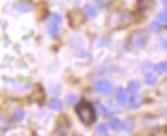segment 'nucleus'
<instances>
[{
  "label": "nucleus",
  "instance_id": "6ab92c4d",
  "mask_svg": "<svg viewBox=\"0 0 167 136\" xmlns=\"http://www.w3.org/2000/svg\"><path fill=\"white\" fill-rule=\"evenodd\" d=\"M66 99H68L69 103H77L78 97H77V94H69V95L66 97Z\"/></svg>",
  "mask_w": 167,
  "mask_h": 136
},
{
  "label": "nucleus",
  "instance_id": "7ed1b4c3",
  "mask_svg": "<svg viewBox=\"0 0 167 136\" xmlns=\"http://www.w3.org/2000/svg\"><path fill=\"white\" fill-rule=\"evenodd\" d=\"M61 23V17L59 14H54L52 15V19L49 24V32L51 36H56L58 32H59V26Z\"/></svg>",
  "mask_w": 167,
  "mask_h": 136
},
{
  "label": "nucleus",
  "instance_id": "0eeeda50",
  "mask_svg": "<svg viewBox=\"0 0 167 136\" xmlns=\"http://www.w3.org/2000/svg\"><path fill=\"white\" fill-rule=\"evenodd\" d=\"M83 12H84V14L88 17V18H93V17H96V14H97V10H96V8L93 7V5H86L84 8H83Z\"/></svg>",
  "mask_w": 167,
  "mask_h": 136
},
{
  "label": "nucleus",
  "instance_id": "4be33fe9",
  "mask_svg": "<svg viewBox=\"0 0 167 136\" xmlns=\"http://www.w3.org/2000/svg\"><path fill=\"white\" fill-rule=\"evenodd\" d=\"M163 46H164V48H167V40L163 42Z\"/></svg>",
  "mask_w": 167,
  "mask_h": 136
},
{
  "label": "nucleus",
  "instance_id": "f8f14e48",
  "mask_svg": "<svg viewBox=\"0 0 167 136\" xmlns=\"http://www.w3.org/2000/svg\"><path fill=\"white\" fill-rule=\"evenodd\" d=\"M139 104H140V99H139V97L135 95V93H134L130 97V99H129V106H130L132 108H137V107H139Z\"/></svg>",
  "mask_w": 167,
  "mask_h": 136
},
{
  "label": "nucleus",
  "instance_id": "6e6552de",
  "mask_svg": "<svg viewBox=\"0 0 167 136\" xmlns=\"http://www.w3.org/2000/svg\"><path fill=\"white\" fill-rule=\"evenodd\" d=\"M15 9H17L18 12H21V13H27V12L31 10V7H29V4H27L26 2H18V3L15 4Z\"/></svg>",
  "mask_w": 167,
  "mask_h": 136
},
{
  "label": "nucleus",
  "instance_id": "2eb2a0df",
  "mask_svg": "<svg viewBox=\"0 0 167 136\" xmlns=\"http://www.w3.org/2000/svg\"><path fill=\"white\" fill-rule=\"evenodd\" d=\"M107 131H108V126H107L106 123H101V125H98L97 128H96V132L100 133V135H106Z\"/></svg>",
  "mask_w": 167,
  "mask_h": 136
},
{
  "label": "nucleus",
  "instance_id": "4468645a",
  "mask_svg": "<svg viewBox=\"0 0 167 136\" xmlns=\"http://www.w3.org/2000/svg\"><path fill=\"white\" fill-rule=\"evenodd\" d=\"M167 70V63H158L156 66H154V71L157 74H162Z\"/></svg>",
  "mask_w": 167,
  "mask_h": 136
},
{
  "label": "nucleus",
  "instance_id": "20e7f679",
  "mask_svg": "<svg viewBox=\"0 0 167 136\" xmlns=\"http://www.w3.org/2000/svg\"><path fill=\"white\" fill-rule=\"evenodd\" d=\"M95 89H96L97 92L102 93V94H107V93L111 90V85H110V83L106 82V80H97V82L95 83Z\"/></svg>",
  "mask_w": 167,
  "mask_h": 136
},
{
  "label": "nucleus",
  "instance_id": "39448f33",
  "mask_svg": "<svg viewBox=\"0 0 167 136\" xmlns=\"http://www.w3.org/2000/svg\"><path fill=\"white\" fill-rule=\"evenodd\" d=\"M69 21H70V24L73 26V27H78L79 24H82V22H83V18H82V14L79 13V12H71L70 14H69Z\"/></svg>",
  "mask_w": 167,
  "mask_h": 136
},
{
  "label": "nucleus",
  "instance_id": "9b49d317",
  "mask_svg": "<svg viewBox=\"0 0 167 136\" xmlns=\"http://www.w3.org/2000/svg\"><path fill=\"white\" fill-rule=\"evenodd\" d=\"M49 107H50L52 111H60V109L63 108V103H61L59 99H52V101H50Z\"/></svg>",
  "mask_w": 167,
  "mask_h": 136
},
{
  "label": "nucleus",
  "instance_id": "f3484780",
  "mask_svg": "<svg viewBox=\"0 0 167 136\" xmlns=\"http://www.w3.org/2000/svg\"><path fill=\"white\" fill-rule=\"evenodd\" d=\"M8 121L5 117H3V116H0V130H7L8 128Z\"/></svg>",
  "mask_w": 167,
  "mask_h": 136
},
{
  "label": "nucleus",
  "instance_id": "f03ea898",
  "mask_svg": "<svg viewBox=\"0 0 167 136\" xmlns=\"http://www.w3.org/2000/svg\"><path fill=\"white\" fill-rule=\"evenodd\" d=\"M129 41H130V45L133 47H137V48H140V47H144L145 43H147V34L144 32H134L130 38H129Z\"/></svg>",
  "mask_w": 167,
  "mask_h": 136
},
{
  "label": "nucleus",
  "instance_id": "aec40b11",
  "mask_svg": "<svg viewBox=\"0 0 167 136\" xmlns=\"http://www.w3.org/2000/svg\"><path fill=\"white\" fill-rule=\"evenodd\" d=\"M158 18L161 19L162 22H167V9H166V10H162V12L159 13Z\"/></svg>",
  "mask_w": 167,
  "mask_h": 136
},
{
  "label": "nucleus",
  "instance_id": "1a4fd4ad",
  "mask_svg": "<svg viewBox=\"0 0 167 136\" xmlns=\"http://www.w3.org/2000/svg\"><path fill=\"white\" fill-rule=\"evenodd\" d=\"M110 127L112 128L114 131H119L123 128V122L119 118H110Z\"/></svg>",
  "mask_w": 167,
  "mask_h": 136
},
{
  "label": "nucleus",
  "instance_id": "ddd939ff",
  "mask_svg": "<svg viewBox=\"0 0 167 136\" xmlns=\"http://www.w3.org/2000/svg\"><path fill=\"white\" fill-rule=\"evenodd\" d=\"M139 88H140V84H139V82H135V80L130 82V83H129V85H128V90L130 93H133V94L137 93L139 90Z\"/></svg>",
  "mask_w": 167,
  "mask_h": 136
},
{
  "label": "nucleus",
  "instance_id": "423d86ee",
  "mask_svg": "<svg viewBox=\"0 0 167 136\" xmlns=\"http://www.w3.org/2000/svg\"><path fill=\"white\" fill-rule=\"evenodd\" d=\"M24 116H26V112L22 108H15L13 111V113H12V118L15 122H19V121H22L24 118Z\"/></svg>",
  "mask_w": 167,
  "mask_h": 136
},
{
  "label": "nucleus",
  "instance_id": "dca6fc26",
  "mask_svg": "<svg viewBox=\"0 0 167 136\" xmlns=\"http://www.w3.org/2000/svg\"><path fill=\"white\" fill-rule=\"evenodd\" d=\"M133 127H134V122L132 120H126L125 122H123V128L125 131H132Z\"/></svg>",
  "mask_w": 167,
  "mask_h": 136
},
{
  "label": "nucleus",
  "instance_id": "412c9836",
  "mask_svg": "<svg viewBox=\"0 0 167 136\" xmlns=\"http://www.w3.org/2000/svg\"><path fill=\"white\" fill-rule=\"evenodd\" d=\"M97 107H98V109H100V111L102 112V114H106V112H107V111L105 109V107H103V106H101V104H98Z\"/></svg>",
  "mask_w": 167,
  "mask_h": 136
},
{
  "label": "nucleus",
  "instance_id": "b1692460",
  "mask_svg": "<svg viewBox=\"0 0 167 136\" xmlns=\"http://www.w3.org/2000/svg\"><path fill=\"white\" fill-rule=\"evenodd\" d=\"M93 2H97V3H101V2H102V0H93Z\"/></svg>",
  "mask_w": 167,
  "mask_h": 136
},
{
  "label": "nucleus",
  "instance_id": "5701e85b",
  "mask_svg": "<svg viewBox=\"0 0 167 136\" xmlns=\"http://www.w3.org/2000/svg\"><path fill=\"white\" fill-rule=\"evenodd\" d=\"M162 2H163V4H164V5L167 7V0H162Z\"/></svg>",
  "mask_w": 167,
  "mask_h": 136
},
{
  "label": "nucleus",
  "instance_id": "f257e3e1",
  "mask_svg": "<svg viewBox=\"0 0 167 136\" xmlns=\"http://www.w3.org/2000/svg\"><path fill=\"white\" fill-rule=\"evenodd\" d=\"M77 114H78V117L79 120L86 123V125H91V123H93L96 121V111L93 108V106L89 104L88 102H81L77 108Z\"/></svg>",
  "mask_w": 167,
  "mask_h": 136
},
{
  "label": "nucleus",
  "instance_id": "9d476101",
  "mask_svg": "<svg viewBox=\"0 0 167 136\" xmlns=\"http://www.w3.org/2000/svg\"><path fill=\"white\" fill-rule=\"evenodd\" d=\"M116 99H117V102L121 103V104L126 103L128 97H126V92H125L124 89H121V88L117 89V92H116Z\"/></svg>",
  "mask_w": 167,
  "mask_h": 136
},
{
  "label": "nucleus",
  "instance_id": "a211bd4d",
  "mask_svg": "<svg viewBox=\"0 0 167 136\" xmlns=\"http://www.w3.org/2000/svg\"><path fill=\"white\" fill-rule=\"evenodd\" d=\"M145 82H147V84H154V82H156L154 75H152L151 73L147 74V75H145Z\"/></svg>",
  "mask_w": 167,
  "mask_h": 136
}]
</instances>
